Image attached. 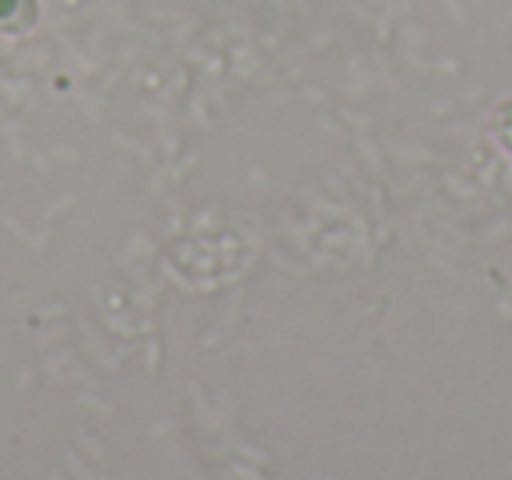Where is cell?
Here are the masks:
<instances>
[{"instance_id":"obj_1","label":"cell","mask_w":512,"mask_h":480,"mask_svg":"<svg viewBox=\"0 0 512 480\" xmlns=\"http://www.w3.org/2000/svg\"><path fill=\"white\" fill-rule=\"evenodd\" d=\"M495 137L505 151H512V99L502 102L495 113Z\"/></svg>"}]
</instances>
